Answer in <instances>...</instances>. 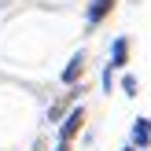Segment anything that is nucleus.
I'll use <instances>...</instances> for the list:
<instances>
[{
	"label": "nucleus",
	"mask_w": 151,
	"mask_h": 151,
	"mask_svg": "<svg viewBox=\"0 0 151 151\" xmlns=\"http://www.w3.org/2000/svg\"><path fill=\"white\" fill-rule=\"evenodd\" d=\"M81 125H85V107H74L70 114H66V122L59 125V140H66V144H70V140L81 133Z\"/></svg>",
	"instance_id": "nucleus-1"
},
{
	"label": "nucleus",
	"mask_w": 151,
	"mask_h": 151,
	"mask_svg": "<svg viewBox=\"0 0 151 151\" xmlns=\"http://www.w3.org/2000/svg\"><path fill=\"white\" fill-rule=\"evenodd\" d=\"M125 59H129V37H114V44H111V70H122Z\"/></svg>",
	"instance_id": "nucleus-2"
},
{
	"label": "nucleus",
	"mask_w": 151,
	"mask_h": 151,
	"mask_svg": "<svg viewBox=\"0 0 151 151\" xmlns=\"http://www.w3.org/2000/svg\"><path fill=\"white\" fill-rule=\"evenodd\" d=\"M81 74H85V52H74L70 63H66V70H63V85H74Z\"/></svg>",
	"instance_id": "nucleus-3"
},
{
	"label": "nucleus",
	"mask_w": 151,
	"mask_h": 151,
	"mask_svg": "<svg viewBox=\"0 0 151 151\" xmlns=\"http://www.w3.org/2000/svg\"><path fill=\"white\" fill-rule=\"evenodd\" d=\"M111 11H114V0H92V4H88V11H85V19L96 26V22H103Z\"/></svg>",
	"instance_id": "nucleus-4"
},
{
	"label": "nucleus",
	"mask_w": 151,
	"mask_h": 151,
	"mask_svg": "<svg viewBox=\"0 0 151 151\" xmlns=\"http://www.w3.org/2000/svg\"><path fill=\"white\" fill-rule=\"evenodd\" d=\"M151 144V118H137L133 122V147H147Z\"/></svg>",
	"instance_id": "nucleus-5"
},
{
	"label": "nucleus",
	"mask_w": 151,
	"mask_h": 151,
	"mask_svg": "<svg viewBox=\"0 0 151 151\" xmlns=\"http://www.w3.org/2000/svg\"><path fill=\"white\" fill-rule=\"evenodd\" d=\"M122 88H125V96H133V92H137V78L125 74V78H122Z\"/></svg>",
	"instance_id": "nucleus-6"
},
{
	"label": "nucleus",
	"mask_w": 151,
	"mask_h": 151,
	"mask_svg": "<svg viewBox=\"0 0 151 151\" xmlns=\"http://www.w3.org/2000/svg\"><path fill=\"white\" fill-rule=\"evenodd\" d=\"M111 85H114V70H111V66H107V70H103V88H107V92H111Z\"/></svg>",
	"instance_id": "nucleus-7"
},
{
	"label": "nucleus",
	"mask_w": 151,
	"mask_h": 151,
	"mask_svg": "<svg viewBox=\"0 0 151 151\" xmlns=\"http://www.w3.org/2000/svg\"><path fill=\"white\" fill-rule=\"evenodd\" d=\"M55 151H70V144H66V140H59V147Z\"/></svg>",
	"instance_id": "nucleus-8"
},
{
	"label": "nucleus",
	"mask_w": 151,
	"mask_h": 151,
	"mask_svg": "<svg viewBox=\"0 0 151 151\" xmlns=\"http://www.w3.org/2000/svg\"><path fill=\"white\" fill-rule=\"evenodd\" d=\"M122 151H140V147H133V144H129V147H122Z\"/></svg>",
	"instance_id": "nucleus-9"
}]
</instances>
